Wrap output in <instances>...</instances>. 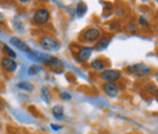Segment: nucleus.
<instances>
[{"mask_svg": "<svg viewBox=\"0 0 158 134\" xmlns=\"http://www.w3.org/2000/svg\"><path fill=\"white\" fill-rule=\"evenodd\" d=\"M50 19V14H49V10L45 9V7H40L35 12H34V16H33V22L38 26H43L45 23H48V21Z\"/></svg>", "mask_w": 158, "mask_h": 134, "instance_id": "nucleus-1", "label": "nucleus"}, {"mask_svg": "<svg viewBox=\"0 0 158 134\" xmlns=\"http://www.w3.org/2000/svg\"><path fill=\"white\" fill-rule=\"evenodd\" d=\"M40 45L43 46V49L45 50H59L60 43L56 39L51 38L49 36H44L40 39Z\"/></svg>", "mask_w": 158, "mask_h": 134, "instance_id": "nucleus-2", "label": "nucleus"}, {"mask_svg": "<svg viewBox=\"0 0 158 134\" xmlns=\"http://www.w3.org/2000/svg\"><path fill=\"white\" fill-rule=\"evenodd\" d=\"M129 71H130V73H133L135 76L145 77L148 76L152 72V68L146 66V65H143V63H139V65H134V66L129 67Z\"/></svg>", "mask_w": 158, "mask_h": 134, "instance_id": "nucleus-3", "label": "nucleus"}, {"mask_svg": "<svg viewBox=\"0 0 158 134\" xmlns=\"http://www.w3.org/2000/svg\"><path fill=\"white\" fill-rule=\"evenodd\" d=\"M100 77L103 79V80H107V82H116L120 78V72L117 70H103L101 72Z\"/></svg>", "mask_w": 158, "mask_h": 134, "instance_id": "nucleus-4", "label": "nucleus"}, {"mask_svg": "<svg viewBox=\"0 0 158 134\" xmlns=\"http://www.w3.org/2000/svg\"><path fill=\"white\" fill-rule=\"evenodd\" d=\"M101 36V31L98 27H90L84 32V39L88 41H95Z\"/></svg>", "mask_w": 158, "mask_h": 134, "instance_id": "nucleus-5", "label": "nucleus"}, {"mask_svg": "<svg viewBox=\"0 0 158 134\" xmlns=\"http://www.w3.org/2000/svg\"><path fill=\"white\" fill-rule=\"evenodd\" d=\"M45 65H46L48 67H50L51 70H54V71L61 72V71L63 70V65H62V62H61L57 58H49L45 61Z\"/></svg>", "mask_w": 158, "mask_h": 134, "instance_id": "nucleus-6", "label": "nucleus"}, {"mask_svg": "<svg viewBox=\"0 0 158 134\" xmlns=\"http://www.w3.org/2000/svg\"><path fill=\"white\" fill-rule=\"evenodd\" d=\"M103 92H105L108 96L113 97V96H116L117 94H118L119 90H118V87H117L116 83H113V82H107V83L103 84Z\"/></svg>", "mask_w": 158, "mask_h": 134, "instance_id": "nucleus-7", "label": "nucleus"}, {"mask_svg": "<svg viewBox=\"0 0 158 134\" xmlns=\"http://www.w3.org/2000/svg\"><path fill=\"white\" fill-rule=\"evenodd\" d=\"M1 65L5 70L10 71V72H14L16 68H17V62L14 60V58H4L1 60Z\"/></svg>", "mask_w": 158, "mask_h": 134, "instance_id": "nucleus-8", "label": "nucleus"}, {"mask_svg": "<svg viewBox=\"0 0 158 134\" xmlns=\"http://www.w3.org/2000/svg\"><path fill=\"white\" fill-rule=\"evenodd\" d=\"M10 43L12 44V45H15L16 48H19L20 50L22 51H27V53H31V49H29V46L23 41V40H21L20 38H16V37H12V38L10 39Z\"/></svg>", "mask_w": 158, "mask_h": 134, "instance_id": "nucleus-9", "label": "nucleus"}, {"mask_svg": "<svg viewBox=\"0 0 158 134\" xmlns=\"http://www.w3.org/2000/svg\"><path fill=\"white\" fill-rule=\"evenodd\" d=\"M91 51H93V49H90V48H83L77 53V58H78L79 61L84 62V61H86L88 58H90Z\"/></svg>", "mask_w": 158, "mask_h": 134, "instance_id": "nucleus-10", "label": "nucleus"}, {"mask_svg": "<svg viewBox=\"0 0 158 134\" xmlns=\"http://www.w3.org/2000/svg\"><path fill=\"white\" fill-rule=\"evenodd\" d=\"M91 67H93L94 70H98V71H103L105 65H103V62H102L100 58H98V60H95V61L91 62Z\"/></svg>", "mask_w": 158, "mask_h": 134, "instance_id": "nucleus-11", "label": "nucleus"}, {"mask_svg": "<svg viewBox=\"0 0 158 134\" xmlns=\"http://www.w3.org/2000/svg\"><path fill=\"white\" fill-rule=\"evenodd\" d=\"M52 114L56 118H62L63 117V107L61 105H57L52 109Z\"/></svg>", "mask_w": 158, "mask_h": 134, "instance_id": "nucleus-12", "label": "nucleus"}, {"mask_svg": "<svg viewBox=\"0 0 158 134\" xmlns=\"http://www.w3.org/2000/svg\"><path fill=\"white\" fill-rule=\"evenodd\" d=\"M110 38H102L99 40V43L96 44V49H99V50H102V49H105L107 45H108V43H110Z\"/></svg>", "mask_w": 158, "mask_h": 134, "instance_id": "nucleus-13", "label": "nucleus"}, {"mask_svg": "<svg viewBox=\"0 0 158 134\" xmlns=\"http://www.w3.org/2000/svg\"><path fill=\"white\" fill-rule=\"evenodd\" d=\"M86 11V5L84 2H79L78 6H77V15L78 16H83Z\"/></svg>", "mask_w": 158, "mask_h": 134, "instance_id": "nucleus-14", "label": "nucleus"}, {"mask_svg": "<svg viewBox=\"0 0 158 134\" xmlns=\"http://www.w3.org/2000/svg\"><path fill=\"white\" fill-rule=\"evenodd\" d=\"M19 88H22V89L28 90V92H32L33 90V85L29 84V83H27V82H21L20 84H19Z\"/></svg>", "mask_w": 158, "mask_h": 134, "instance_id": "nucleus-15", "label": "nucleus"}, {"mask_svg": "<svg viewBox=\"0 0 158 134\" xmlns=\"http://www.w3.org/2000/svg\"><path fill=\"white\" fill-rule=\"evenodd\" d=\"M4 50H5V53H6V54L10 56V58H16V53H15L14 50H11L9 46H6V45H5V46H4Z\"/></svg>", "mask_w": 158, "mask_h": 134, "instance_id": "nucleus-16", "label": "nucleus"}, {"mask_svg": "<svg viewBox=\"0 0 158 134\" xmlns=\"http://www.w3.org/2000/svg\"><path fill=\"white\" fill-rule=\"evenodd\" d=\"M39 70H40L39 67H37V66H32V67L29 68V75H35L37 71H39Z\"/></svg>", "mask_w": 158, "mask_h": 134, "instance_id": "nucleus-17", "label": "nucleus"}, {"mask_svg": "<svg viewBox=\"0 0 158 134\" xmlns=\"http://www.w3.org/2000/svg\"><path fill=\"white\" fill-rule=\"evenodd\" d=\"M52 129H62V126H56V124H51Z\"/></svg>", "mask_w": 158, "mask_h": 134, "instance_id": "nucleus-18", "label": "nucleus"}, {"mask_svg": "<svg viewBox=\"0 0 158 134\" xmlns=\"http://www.w3.org/2000/svg\"><path fill=\"white\" fill-rule=\"evenodd\" d=\"M62 97H63V99H71V96L68 95V94H62Z\"/></svg>", "mask_w": 158, "mask_h": 134, "instance_id": "nucleus-19", "label": "nucleus"}, {"mask_svg": "<svg viewBox=\"0 0 158 134\" xmlns=\"http://www.w3.org/2000/svg\"><path fill=\"white\" fill-rule=\"evenodd\" d=\"M4 109V101L0 99V110H2Z\"/></svg>", "mask_w": 158, "mask_h": 134, "instance_id": "nucleus-20", "label": "nucleus"}, {"mask_svg": "<svg viewBox=\"0 0 158 134\" xmlns=\"http://www.w3.org/2000/svg\"><path fill=\"white\" fill-rule=\"evenodd\" d=\"M4 21V16H2V14H0V22H2Z\"/></svg>", "mask_w": 158, "mask_h": 134, "instance_id": "nucleus-21", "label": "nucleus"}]
</instances>
